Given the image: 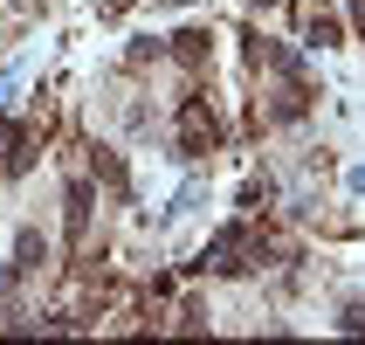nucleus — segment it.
Listing matches in <instances>:
<instances>
[{"label":"nucleus","instance_id":"f257e3e1","mask_svg":"<svg viewBox=\"0 0 365 345\" xmlns=\"http://www.w3.org/2000/svg\"><path fill=\"white\" fill-rule=\"evenodd\" d=\"M180 145H186V159H200V152L221 145V124H214V111L200 97H186V111H180Z\"/></svg>","mask_w":365,"mask_h":345},{"label":"nucleus","instance_id":"f03ea898","mask_svg":"<svg viewBox=\"0 0 365 345\" xmlns=\"http://www.w3.org/2000/svg\"><path fill=\"white\" fill-rule=\"evenodd\" d=\"M97 180L110 186L118 201H131V173H124V159H118V152H97Z\"/></svg>","mask_w":365,"mask_h":345},{"label":"nucleus","instance_id":"7ed1b4c3","mask_svg":"<svg viewBox=\"0 0 365 345\" xmlns=\"http://www.w3.org/2000/svg\"><path fill=\"white\" fill-rule=\"evenodd\" d=\"M304 111H310V90H304V83H289L283 97H276V118H283V124H297Z\"/></svg>","mask_w":365,"mask_h":345},{"label":"nucleus","instance_id":"20e7f679","mask_svg":"<svg viewBox=\"0 0 365 345\" xmlns=\"http://www.w3.org/2000/svg\"><path fill=\"white\" fill-rule=\"evenodd\" d=\"M310 41H317V49H338V41H345L338 14H310Z\"/></svg>","mask_w":365,"mask_h":345},{"label":"nucleus","instance_id":"39448f33","mask_svg":"<svg viewBox=\"0 0 365 345\" xmlns=\"http://www.w3.org/2000/svg\"><path fill=\"white\" fill-rule=\"evenodd\" d=\"M83 228H90V186H69V235H83Z\"/></svg>","mask_w":365,"mask_h":345},{"label":"nucleus","instance_id":"423d86ee","mask_svg":"<svg viewBox=\"0 0 365 345\" xmlns=\"http://www.w3.org/2000/svg\"><path fill=\"white\" fill-rule=\"evenodd\" d=\"M173 41H180V62H207V49H214L207 28H186V35H173Z\"/></svg>","mask_w":365,"mask_h":345},{"label":"nucleus","instance_id":"0eeeda50","mask_svg":"<svg viewBox=\"0 0 365 345\" xmlns=\"http://www.w3.org/2000/svg\"><path fill=\"white\" fill-rule=\"evenodd\" d=\"M14 256H21L14 269H41V235H21V242H14Z\"/></svg>","mask_w":365,"mask_h":345},{"label":"nucleus","instance_id":"6e6552de","mask_svg":"<svg viewBox=\"0 0 365 345\" xmlns=\"http://www.w3.org/2000/svg\"><path fill=\"white\" fill-rule=\"evenodd\" d=\"M345 331H365V304H345V318H338Z\"/></svg>","mask_w":365,"mask_h":345},{"label":"nucleus","instance_id":"1a4fd4ad","mask_svg":"<svg viewBox=\"0 0 365 345\" xmlns=\"http://www.w3.org/2000/svg\"><path fill=\"white\" fill-rule=\"evenodd\" d=\"M351 14H359V28H365V0H351Z\"/></svg>","mask_w":365,"mask_h":345},{"label":"nucleus","instance_id":"9d476101","mask_svg":"<svg viewBox=\"0 0 365 345\" xmlns=\"http://www.w3.org/2000/svg\"><path fill=\"white\" fill-rule=\"evenodd\" d=\"M248 7H276V0H248Z\"/></svg>","mask_w":365,"mask_h":345}]
</instances>
